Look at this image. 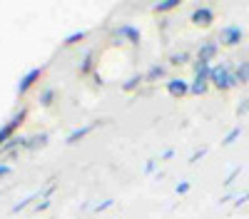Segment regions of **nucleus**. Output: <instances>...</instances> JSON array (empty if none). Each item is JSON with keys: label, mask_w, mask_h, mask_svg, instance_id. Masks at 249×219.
<instances>
[{"label": "nucleus", "mask_w": 249, "mask_h": 219, "mask_svg": "<svg viewBox=\"0 0 249 219\" xmlns=\"http://www.w3.org/2000/svg\"><path fill=\"white\" fill-rule=\"evenodd\" d=\"M35 197H40V192H37V194H28L25 199H20V202H18V204H13V209H10V214H18L20 209H25V207H28V204L33 202V199H35Z\"/></svg>", "instance_id": "6ab92c4d"}, {"label": "nucleus", "mask_w": 249, "mask_h": 219, "mask_svg": "<svg viewBox=\"0 0 249 219\" xmlns=\"http://www.w3.org/2000/svg\"><path fill=\"white\" fill-rule=\"evenodd\" d=\"M237 174H239V167H234L230 174H227V179H224V187H230V185L234 182V177H237Z\"/></svg>", "instance_id": "a878e982"}, {"label": "nucleus", "mask_w": 249, "mask_h": 219, "mask_svg": "<svg viewBox=\"0 0 249 219\" xmlns=\"http://www.w3.org/2000/svg\"><path fill=\"white\" fill-rule=\"evenodd\" d=\"M45 142H48V132H37V135L28 137V145H25V150H35V147H43Z\"/></svg>", "instance_id": "f8f14e48"}, {"label": "nucleus", "mask_w": 249, "mask_h": 219, "mask_svg": "<svg viewBox=\"0 0 249 219\" xmlns=\"http://www.w3.org/2000/svg\"><path fill=\"white\" fill-rule=\"evenodd\" d=\"M85 30H77V33H70L68 37H65V45H75V43H80V40H85Z\"/></svg>", "instance_id": "412c9836"}, {"label": "nucleus", "mask_w": 249, "mask_h": 219, "mask_svg": "<svg viewBox=\"0 0 249 219\" xmlns=\"http://www.w3.org/2000/svg\"><path fill=\"white\" fill-rule=\"evenodd\" d=\"M210 75H212V67L207 63H195V77L197 80H207V83H210Z\"/></svg>", "instance_id": "4468645a"}, {"label": "nucleus", "mask_w": 249, "mask_h": 219, "mask_svg": "<svg viewBox=\"0 0 249 219\" xmlns=\"http://www.w3.org/2000/svg\"><path fill=\"white\" fill-rule=\"evenodd\" d=\"M25 110H18L10 119H8V122L3 125V127H0V147H3L5 142H8V139H13L15 137V130L20 127V125H23V119H25Z\"/></svg>", "instance_id": "f03ea898"}, {"label": "nucleus", "mask_w": 249, "mask_h": 219, "mask_svg": "<svg viewBox=\"0 0 249 219\" xmlns=\"http://www.w3.org/2000/svg\"><path fill=\"white\" fill-rule=\"evenodd\" d=\"M232 75H234V80H237V85L249 83V63H239V67L232 70Z\"/></svg>", "instance_id": "9b49d317"}, {"label": "nucleus", "mask_w": 249, "mask_h": 219, "mask_svg": "<svg viewBox=\"0 0 249 219\" xmlns=\"http://www.w3.org/2000/svg\"><path fill=\"white\" fill-rule=\"evenodd\" d=\"M187 60H190V52H175V55L170 57V63H172V65H184Z\"/></svg>", "instance_id": "4be33fe9"}, {"label": "nucleus", "mask_w": 249, "mask_h": 219, "mask_svg": "<svg viewBox=\"0 0 249 219\" xmlns=\"http://www.w3.org/2000/svg\"><path fill=\"white\" fill-rule=\"evenodd\" d=\"M210 80H212V85H214L217 90H230V87H237V80H234L232 70L227 67V65H217V67H212Z\"/></svg>", "instance_id": "f257e3e1"}, {"label": "nucleus", "mask_w": 249, "mask_h": 219, "mask_svg": "<svg viewBox=\"0 0 249 219\" xmlns=\"http://www.w3.org/2000/svg\"><path fill=\"white\" fill-rule=\"evenodd\" d=\"M40 75H43V67H33V70H28L23 77H20V83H18V95H25L37 80H40Z\"/></svg>", "instance_id": "39448f33"}, {"label": "nucleus", "mask_w": 249, "mask_h": 219, "mask_svg": "<svg viewBox=\"0 0 249 219\" xmlns=\"http://www.w3.org/2000/svg\"><path fill=\"white\" fill-rule=\"evenodd\" d=\"M95 127H97V125H85V127H80V130H72V132L68 135V139H65V142H68V145H75V142H80V139H82V137H88V135H90Z\"/></svg>", "instance_id": "1a4fd4ad"}, {"label": "nucleus", "mask_w": 249, "mask_h": 219, "mask_svg": "<svg viewBox=\"0 0 249 219\" xmlns=\"http://www.w3.org/2000/svg\"><path fill=\"white\" fill-rule=\"evenodd\" d=\"M155 172V159H150L147 165H144V174H152Z\"/></svg>", "instance_id": "2f4dec72"}, {"label": "nucleus", "mask_w": 249, "mask_h": 219, "mask_svg": "<svg viewBox=\"0 0 249 219\" xmlns=\"http://www.w3.org/2000/svg\"><path fill=\"white\" fill-rule=\"evenodd\" d=\"M247 112H249V97H244L239 102V107H237V115H247Z\"/></svg>", "instance_id": "393cba45"}, {"label": "nucleus", "mask_w": 249, "mask_h": 219, "mask_svg": "<svg viewBox=\"0 0 249 219\" xmlns=\"http://www.w3.org/2000/svg\"><path fill=\"white\" fill-rule=\"evenodd\" d=\"M175 8H179V0H162V3L155 5L157 13H170V10H175Z\"/></svg>", "instance_id": "2eb2a0df"}, {"label": "nucleus", "mask_w": 249, "mask_h": 219, "mask_svg": "<svg viewBox=\"0 0 249 219\" xmlns=\"http://www.w3.org/2000/svg\"><path fill=\"white\" fill-rule=\"evenodd\" d=\"M192 23L199 25V28H207V25H212L214 23V10L210 5H197L192 10Z\"/></svg>", "instance_id": "20e7f679"}, {"label": "nucleus", "mask_w": 249, "mask_h": 219, "mask_svg": "<svg viewBox=\"0 0 249 219\" xmlns=\"http://www.w3.org/2000/svg\"><path fill=\"white\" fill-rule=\"evenodd\" d=\"M92 57H95L92 50H88L85 55H82V60H80V75H90L92 72Z\"/></svg>", "instance_id": "ddd939ff"}, {"label": "nucleus", "mask_w": 249, "mask_h": 219, "mask_svg": "<svg viewBox=\"0 0 249 219\" xmlns=\"http://www.w3.org/2000/svg\"><path fill=\"white\" fill-rule=\"evenodd\" d=\"M115 35H117V37H124V40H130L132 45H140V40H142V33H140L135 25H122V28L115 30Z\"/></svg>", "instance_id": "0eeeda50"}, {"label": "nucleus", "mask_w": 249, "mask_h": 219, "mask_svg": "<svg viewBox=\"0 0 249 219\" xmlns=\"http://www.w3.org/2000/svg\"><path fill=\"white\" fill-rule=\"evenodd\" d=\"M164 72H167V70H164L162 65H152V67L147 70V75H144V80H150V83H152V80H160V77H164Z\"/></svg>", "instance_id": "f3484780"}, {"label": "nucleus", "mask_w": 249, "mask_h": 219, "mask_svg": "<svg viewBox=\"0 0 249 219\" xmlns=\"http://www.w3.org/2000/svg\"><path fill=\"white\" fill-rule=\"evenodd\" d=\"M167 92L172 97H184V95H190V83H184V80H179V77H172L167 83Z\"/></svg>", "instance_id": "423d86ee"}, {"label": "nucleus", "mask_w": 249, "mask_h": 219, "mask_svg": "<svg viewBox=\"0 0 249 219\" xmlns=\"http://www.w3.org/2000/svg\"><path fill=\"white\" fill-rule=\"evenodd\" d=\"M242 37H244V30H242L239 25H227V28L219 30V43L227 45V48L239 45V43H242Z\"/></svg>", "instance_id": "7ed1b4c3"}, {"label": "nucleus", "mask_w": 249, "mask_h": 219, "mask_svg": "<svg viewBox=\"0 0 249 219\" xmlns=\"http://www.w3.org/2000/svg\"><path fill=\"white\" fill-rule=\"evenodd\" d=\"M239 135H242V130H239V127H234V130H230V135H227V137L222 139V145H232V142H234V139H237Z\"/></svg>", "instance_id": "5701e85b"}, {"label": "nucleus", "mask_w": 249, "mask_h": 219, "mask_svg": "<svg viewBox=\"0 0 249 219\" xmlns=\"http://www.w3.org/2000/svg\"><path fill=\"white\" fill-rule=\"evenodd\" d=\"M217 55V45L214 43H204L197 52V63H210V60Z\"/></svg>", "instance_id": "6e6552de"}, {"label": "nucleus", "mask_w": 249, "mask_h": 219, "mask_svg": "<svg viewBox=\"0 0 249 219\" xmlns=\"http://www.w3.org/2000/svg\"><path fill=\"white\" fill-rule=\"evenodd\" d=\"M172 157H175V150H164L160 159H172Z\"/></svg>", "instance_id": "72a5a7b5"}, {"label": "nucleus", "mask_w": 249, "mask_h": 219, "mask_svg": "<svg viewBox=\"0 0 249 219\" xmlns=\"http://www.w3.org/2000/svg\"><path fill=\"white\" fill-rule=\"evenodd\" d=\"M247 202H249V192H244L242 197H234V204H237V209H239L242 204H247Z\"/></svg>", "instance_id": "bb28decb"}, {"label": "nucleus", "mask_w": 249, "mask_h": 219, "mask_svg": "<svg viewBox=\"0 0 249 219\" xmlns=\"http://www.w3.org/2000/svg\"><path fill=\"white\" fill-rule=\"evenodd\" d=\"M53 100H55V90H53V87H48V90H43V92H40L37 102L43 105V107H48V105H53Z\"/></svg>", "instance_id": "dca6fc26"}, {"label": "nucleus", "mask_w": 249, "mask_h": 219, "mask_svg": "<svg viewBox=\"0 0 249 219\" xmlns=\"http://www.w3.org/2000/svg\"><path fill=\"white\" fill-rule=\"evenodd\" d=\"M115 204V199L110 197V199H102L100 204H95V212H102V209H107V207H112Z\"/></svg>", "instance_id": "b1692460"}, {"label": "nucleus", "mask_w": 249, "mask_h": 219, "mask_svg": "<svg viewBox=\"0 0 249 219\" xmlns=\"http://www.w3.org/2000/svg\"><path fill=\"white\" fill-rule=\"evenodd\" d=\"M190 187H192L190 182H179L177 185V194H187V192H190Z\"/></svg>", "instance_id": "c756f323"}, {"label": "nucleus", "mask_w": 249, "mask_h": 219, "mask_svg": "<svg viewBox=\"0 0 249 219\" xmlns=\"http://www.w3.org/2000/svg\"><path fill=\"white\" fill-rule=\"evenodd\" d=\"M25 145H28V139H25V137H18V135H15L13 139H8V142H5L3 147H0V154H10V152H13L15 147H25Z\"/></svg>", "instance_id": "9d476101"}, {"label": "nucleus", "mask_w": 249, "mask_h": 219, "mask_svg": "<svg viewBox=\"0 0 249 219\" xmlns=\"http://www.w3.org/2000/svg\"><path fill=\"white\" fill-rule=\"evenodd\" d=\"M204 154H207V150H197V152H195V154L190 157V162H197V159H202Z\"/></svg>", "instance_id": "7c9ffc66"}, {"label": "nucleus", "mask_w": 249, "mask_h": 219, "mask_svg": "<svg viewBox=\"0 0 249 219\" xmlns=\"http://www.w3.org/2000/svg\"><path fill=\"white\" fill-rule=\"evenodd\" d=\"M142 77H144V75H132L130 80H124V85H122V90H124V92H130V90H135V87H137V85L142 83Z\"/></svg>", "instance_id": "aec40b11"}, {"label": "nucleus", "mask_w": 249, "mask_h": 219, "mask_svg": "<svg viewBox=\"0 0 249 219\" xmlns=\"http://www.w3.org/2000/svg\"><path fill=\"white\" fill-rule=\"evenodd\" d=\"M55 189H57V187H55V185H50V187H45V189H43V192H40V197H43V199H50V197H53V192H55Z\"/></svg>", "instance_id": "cd10ccee"}, {"label": "nucleus", "mask_w": 249, "mask_h": 219, "mask_svg": "<svg viewBox=\"0 0 249 219\" xmlns=\"http://www.w3.org/2000/svg\"><path fill=\"white\" fill-rule=\"evenodd\" d=\"M50 207V199H40V202H37V207H35V212H45Z\"/></svg>", "instance_id": "c85d7f7f"}, {"label": "nucleus", "mask_w": 249, "mask_h": 219, "mask_svg": "<svg viewBox=\"0 0 249 219\" xmlns=\"http://www.w3.org/2000/svg\"><path fill=\"white\" fill-rule=\"evenodd\" d=\"M207 85H210L207 80H197V77H195V83L190 85V92H192V95H204V92H207Z\"/></svg>", "instance_id": "a211bd4d"}, {"label": "nucleus", "mask_w": 249, "mask_h": 219, "mask_svg": "<svg viewBox=\"0 0 249 219\" xmlns=\"http://www.w3.org/2000/svg\"><path fill=\"white\" fill-rule=\"evenodd\" d=\"M10 172H13V169H10L8 165H0V179H3V177H8Z\"/></svg>", "instance_id": "473e14b6"}]
</instances>
